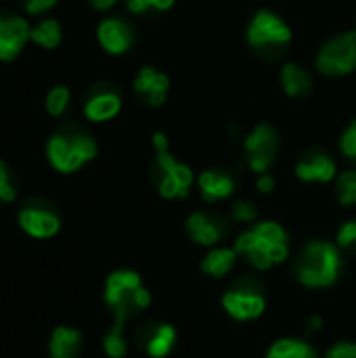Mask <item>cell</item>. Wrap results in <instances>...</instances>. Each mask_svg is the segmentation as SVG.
I'll use <instances>...</instances> for the list:
<instances>
[{
    "instance_id": "obj_4",
    "label": "cell",
    "mask_w": 356,
    "mask_h": 358,
    "mask_svg": "<svg viewBox=\"0 0 356 358\" xmlns=\"http://www.w3.org/2000/svg\"><path fill=\"white\" fill-rule=\"evenodd\" d=\"M317 69L329 78H340L356 69V29L325 42L317 55Z\"/></svg>"
},
{
    "instance_id": "obj_33",
    "label": "cell",
    "mask_w": 356,
    "mask_h": 358,
    "mask_svg": "<svg viewBox=\"0 0 356 358\" xmlns=\"http://www.w3.org/2000/svg\"><path fill=\"white\" fill-rule=\"evenodd\" d=\"M269 258H271L273 264H275V262H283V260L287 258V243H279V245L271 248V250H269Z\"/></svg>"
},
{
    "instance_id": "obj_16",
    "label": "cell",
    "mask_w": 356,
    "mask_h": 358,
    "mask_svg": "<svg viewBox=\"0 0 356 358\" xmlns=\"http://www.w3.org/2000/svg\"><path fill=\"white\" fill-rule=\"evenodd\" d=\"M174 338L176 334L170 325H157V327L147 325L141 334V344L145 346L149 357L164 358L174 346Z\"/></svg>"
},
{
    "instance_id": "obj_8",
    "label": "cell",
    "mask_w": 356,
    "mask_h": 358,
    "mask_svg": "<svg viewBox=\"0 0 356 358\" xmlns=\"http://www.w3.org/2000/svg\"><path fill=\"white\" fill-rule=\"evenodd\" d=\"M222 304L229 310V315L239 319V321L260 317L264 306H266L262 292L258 289L256 283H250V281H241L237 287L227 292L222 298Z\"/></svg>"
},
{
    "instance_id": "obj_15",
    "label": "cell",
    "mask_w": 356,
    "mask_h": 358,
    "mask_svg": "<svg viewBox=\"0 0 356 358\" xmlns=\"http://www.w3.org/2000/svg\"><path fill=\"white\" fill-rule=\"evenodd\" d=\"M187 231H189V235H191V239L195 243L212 245L222 237L225 222L214 218V216H208V214H193L187 220Z\"/></svg>"
},
{
    "instance_id": "obj_24",
    "label": "cell",
    "mask_w": 356,
    "mask_h": 358,
    "mask_svg": "<svg viewBox=\"0 0 356 358\" xmlns=\"http://www.w3.org/2000/svg\"><path fill=\"white\" fill-rule=\"evenodd\" d=\"M105 352L111 358H122L126 355V340H124V323L115 321L113 329L105 336Z\"/></svg>"
},
{
    "instance_id": "obj_34",
    "label": "cell",
    "mask_w": 356,
    "mask_h": 358,
    "mask_svg": "<svg viewBox=\"0 0 356 358\" xmlns=\"http://www.w3.org/2000/svg\"><path fill=\"white\" fill-rule=\"evenodd\" d=\"M258 189H260L262 193H271V191L275 189V180H273V176L262 174V176L258 178Z\"/></svg>"
},
{
    "instance_id": "obj_22",
    "label": "cell",
    "mask_w": 356,
    "mask_h": 358,
    "mask_svg": "<svg viewBox=\"0 0 356 358\" xmlns=\"http://www.w3.org/2000/svg\"><path fill=\"white\" fill-rule=\"evenodd\" d=\"M256 235V241L269 252L271 248L285 243V231L277 224V222H260L256 229H252Z\"/></svg>"
},
{
    "instance_id": "obj_9",
    "label": "cell",
    "mask_w": 356,
    "mask_h": 358,
    "mask_svg": "<svg viewBox=\"0 0 356 358\" xmlns=\"http://www.w3.org/2000/svg\"><path fill=\"white\" fill-rule=\"evenodd\" d=\"M17 220H19L21 231L34 239H50L61 229V216L52 208L42 206V203L23 206Z\"/></svg>"
},
{
    "instance_id": "obj_35",
    "label": "cell",
    "mask_w": 356,
    "mask_h": 358,
    "mask_svg": "<svg viewBox=\"0 0 356 358\" xmlns=\"http://www.w3.org/2000/svg\"><path fill=\"white\" fill-rule=\"evenodd\" d=\"M153 147H155V151L168 149V147H170V141H168V136H166L164 132H155V134H153Z\"/></svg>"
},
{
    "instance_id": "obj_29",
    "label": "cell",
    "mask_w": 356,
    "mask_h": 358,
    "mask_svg": "<svg viewBox=\"0 0 356 358\" xmlns=\"http://www.w3.org/2000/svg\"><path fill=\"white\" fill-rule=\"evenodd\" d=\"M233 216L239 222H252L258 216V210H256V206L252 201H237L233 206Z\"/></svg>"
},
{
    "instance_id": "obj_12",
    "label": "cell",
    "mask_w": 356,
    "mask_h": 358,
    "mask_svg": "<svg viewBox=\"0 0 356 358\" xmlns=\"http://www.w3.org/2000/svg\"><path fill=\"white\" fill-rule=\"evenodd\" d=\"M168 88H170V78L149 65L143 67L134 80V90L145 99V103L149 107L164 105L166 96H168Z\"/></svg>"
},
{
    "instance_id": "obj_20",
    "label": "cell",
    "mask_w": 356,
    "mask_h": 358,
    "mask_svg": "<svg viewBox=\"0 0 356 358\" xmlns=\"http://www.w3.org/2000/svg\"><path fill=\"white\" fill-rule=\"evenodd\" d=\"M31 42L46 48V50H55L61 40H63V29H61V23L57 19H44L40 21L38 25L31 27Z\"/></svg>"
},
{
    "instance_id": "obj_7",
    "label": "cell",
    "mask_w": 356,
    "mask_h": 358,
    "mask_svg": "<svg viewBox=\"0 0 356 358\" xmlns=\"http://www.w3.org/2000/svg\"><path fill=\"white\" fill-rule=\"evenodd\" d=\"M245 155L248 164L254 172L266 174V170L273 166L279 149V136L273 126L269 124H258L245 138Z\"/></svg>"
},
{
    "instance_id": "obj_26",
    "label": "cell",
    "mask_w": 356,
    "mask_h": 358,
    "mask_svg": "<svg viewBox=\"0 0 356 358\" xmlns=\"http://www.w3.org/2000/svg\"><path fill=\"white\" fill-rule=\"evenodd\" d=\"M126 4L130 13L145 15L149 10H157V13L170 10L174 6V0H126Z\"/></svg>"
},
{
    "instance_id": "obj_37",
    "label": "cell",
    "mask_w": 356,
    "mask_h": 358,
    "mask_svg": "<svg viewBox=\"0 0 356 358\" xmlns=\"http://www.w3.org/2000/svg\"><path fill=\"white\" fill-rule=\"evenodd\" d=\"M321 325H323L321 317H311V319L306 321V329H308V334H315V331H319V329H321Z\"/></svg>"
},
{
    "instance_id": "obj_2",
    "label": "cell",
    "mask_w": 356,
    "mask_h": 358,
    "mask_svg": "<svg viewBox=\"0 0 356 358\" xmlns=\"http://www.w3.org/2000/svg\"><path fill=\"white\" fill-rule=\"evenodd\" d=\"M340 254L334 243L313 241L306 245L302 256L296 262V275L300 283L308 287H325L338 279Z\"/></svg>"
},
{
    "instance_id": "obj_27",
    "label": "cell",
    "mask_w": 356,
    "mask_h": 358,
    "mask_svg": "<svg viewBox=\"0 0 356 358\" xmlns=\"http://www.w3.org/2000/svg\"><path fill=\"white\" fill-rule=\"evenodd\" d=\"M15 187L10 182V174H8V166L0 159V203H10L15 201Z\"/></svg>"
},
{
    "instance_id": "obj_23",
    "label": "cell",
    "mask_w": 356,
    "mask_h": 358,
    "mask_svg": "<svg viewBox=\"0 0 356 358\" xmlns=\"http://www.w3.org/2000/svg\"><path fill=\"white\" fill-rule=\"evenodd\" d=\"M69 101H71V94H69V88H67V86L59 84V86L50 88L48 94H46V101H44L46 113H48L50 117L63 115L65 109H67V105H69Z\"/></svg>"
},
{
    "instance_id": "obj_21",
    "label": "cell",
    "mask_w": 356,
    "mask_h": 358,
    "mask_svg": "<svg viewBox=\"0 0 356 358\" xmlns=\"http://www.w3.org/2000/svg\"><path fill=\"white\" fill-rule=\"evenodd\" d=\"M235 250H214L208 254V258L204 260L201 268L208 273V275H214V277H222L227 275L233 264H235Z\"/></svg>"
},
{
    "instance_id": "obj_28",
    "label": "cell",
    "mask_w": 356,
    "mask_h": 358,
    "mask_svg": "<svg viewBox=\"0 0 356 358\" xmlns=\"http://www.w3.org/2000/svg\"><path fill=\"white\" fill-rule=\"evenodd\" d=\"M340 147H342V153H344L346 157L356 159V120L346 128V132L342 134Z\"/></svg>"
},
{
    "instance_id": "obj_36",
    "label": "cell",
    "mask_w": 356,
    "mask_h": 358,
    "mask_svg": "<svg viewBox=\"0 0 356 358\" xmlns=\"http://www.w3.org/2000/svg\"><path fill=\"white\" fill-rule=\"evenodd\" d=\"M118 0H90V6L97 8V10H107L115 4Z\"/></svg>"
},
{
    "instance_id": "obj_3",
    "label": "cell",
    "mask_w": 356,
    "mask_h": 358,
    "mask_svg": "<svg viewBox=\"0 0 356 358\" xmlns=\"http://www.w3.org/2000/svg\"><path fill=\"white\" fill-rule=\"evenodd\" d=\"M290 42H292V29L275 13L258 10L254 15V19L250 21L248 44L256 52H260L264 57H275V55H281Z\"/></svg>"
},
{
    "instance_id": "obj_25",
    "label": "cell",
    "mask_w": 356,
    "mask_h": 358,
    "mask_svg": "<svg viewBox=\"0 0 356 358\" xmlns=\"http://www.w3.org/2000/svg\"><path fill=\"white\" fill-rule=\"evenodd\" d=\"M338 199L342 206H353L356 203V172L346 170L338 178Z\"/></svg>"
},
{
    "instance_id": "obj_6",
    "label": "cell",
    "mask_w": 356,
    "mask_h": 358,
    "mask_svg": "<svg viewBox=\"0 0 356 358\" xmlns=\"http://www.w3.org/2000/svg\"><path fill=\"white\" fill-rule=\"evenodd\" d=\"M141 279L132 271H118L107 279L105 285V302L113 310L115 321L126 323L128 317L138 308L136 306V294L141 289Z\"/></svg>"
},
{
    "instance_id": "obj_17",
    "label": "cell",
    "mask_w": 356,
    "mask_h": 358,
    "mask_svg": "<svg viewBox=\"0 0 356 358\" xmlns=\"http://www.w3.org/2000/svg\"><path fill=\"white\" fill-rule=\"evenodd\" d=\"M199 191L204 195L206 201H218V199H227L233 189H235V180L220 170H208L199 176Z\"/></svg>"
},
{
    "instance_id": "obj_14",
    "label": "cell",
    "mask_w": 356,
    "mask_h": 358,
    "mask_svg": "<svg viewBox=\"0 0 356 358\" xmlns=\"http://www.w3.org/2000/svg\"><path fill=\"white\" fill-rule=\"evenodd\" d=\"M296 176L304 182H329L336 178V162L327 153H308L296 166Z\"/></svg>"
},
{
    "instance_id": "obj_5",
    "label": "cell",
    "mask_w": 356,
    "mask_h": 358,
    "mask_svg": "<svg viewBox=\"0 0 356 358\" xmlns=\"http://www.w3.org/2000/svg\"><path fill=\"white\" fill-rule=\"evenodd\" d=\"M155 172H157V189L162 197L176 199L189 195V189L193 185V172L189 166L180 164L168 149L157 151Z\"/></svg>"
},
{
    "instance_id": "obj_11",
    "label": "cell",
    "mask_w": 356,
    "mask_h": 358,
    "mask_svg": "<svg viewBox=\"0 0 356 358\" xmlns=\"http://www.w3.org/2000/svg\"><path fill=\"white\" fill-rule=\"evenodd\" d=\"M97 38H99V44L103 46V50L109 55H124L134 44L132 27L120 17L103 19L97 27Z\"/></svg>"
},
{
    "instance_id": "obj_32",
    "label": "cell",
    "mask_w": 356,
    "mask_h": 358,
    "mask_svg": "<svg viewBox=\"0 0 356 358\" xmlns=\"http://www.w3.org/2000/svg\"><path fill=\"white\" fill-rule=\"evenodd\" d=\"M327 358H356V346L355 344H338L327 352Z\"/></svg>"
},
{
    "instance_id": "obj_30",
    "label": "cell",
    "mask_w": 356,
    "mask_h": 358,
    "mask_svg": "<svg viewBox=\"0 0 356 358\" xmlns=\"http://www.w3.org/2000/svg\"><path fill=\"white\" fill-rule=\"evenodd\" d=\"M338 243L342 245V248H353L356 245V222H346L342 229H340V233H338Z\"/></svg>"
},
{
    "instance_id": "obj_19",
    "label": "cell",
    "mask_w": 356,
    "mask_h": 358,
    "mask_svg": "<svg viewBox=\"0 0 356 358\" xmlns=\"http://www.w3.org/2000/svg\"><path fill=\"white\" fill-rule=\"evenodd\" d=\"M279 78H281V86H283L285 94L292 99L304 96L313 88V80H311L308 71L304 67H300L298 63H285L281 67Z\"/></svg>"
},
{
    "instance_id": "obj_31",
    "label": "cell",
    "mask_w": 356,
    "mask_h": 358,
    "mask_svg": "<svg viewBox=\"0 0 356 358\" xmlns=\"http://www.w3.org/2000/svg\"><path fill=\"white\" fill-rule=\"evenodd\" d=\"M57 4V0H25V10L29 15H40L46 13L48 8H52Z\"/></svg>"
},
{
    "instance_id": "obj_10",
    "label": "cell",
    "mask_w": 356,
    "mask_h": 358,
    "mask_svg": "<svg viewBox=\"0 0 356 358\" xmlns=\"http://www.w3.org/2000/svg\"><path fill=\"white\" fill-rule=\"evenodd\" d=\"M27 19L19 15H0V61H15L31 40Z\"/></svg>"
},
{
    "instance_id": "obj_1",
    "label": "cell",
    "mask_w": 356,
    "mask_h": 358,
    "mask_svg": "<svg viewBox=\"0 0 356 358\" xmlns=\"http://www.w3.org/2000/svg\"><path fill=\"white\" fill-rule=\"evenodd\" d=\"M97 151V143L86 132H57L46 143V159L61 174L78 172L94 159Z\"/></svg>"
},
{
    "instance_id": "obj_18",
    "label": "cell",
    "mask_w": 356,
    "mask_h": 358,
    "mask_svg": "<svg viewBox=\"0 0 356 358\" xmlns=\"http://www.w3.org/2000/svg\"><path fill=\"white\" fill-rule=\"evenodd\" d=\"M82 350V336L69 327H57L48 342L50 358H78Z\"/></svg>"
},
{
    "instance_id": "obj_13",
    "label": "cell",
    "mask_w": 356,
    "mask_h": 358,
    "mask_svg": "<svg viewBox=\"0 0 356 358\" xmlns=\"http://www.w3.org/2000/svg\"><path fill=\"white\" fill-rule=\"evenodd\" d=\"M122 109V96L113 88H97L84 103V115L86 120L101 124L113 120Z\"/></svg>"
}]
</instances>
